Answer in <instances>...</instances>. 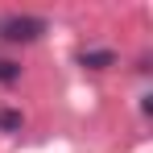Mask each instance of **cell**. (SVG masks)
<instances>
[{
	"instance_id": "277c9868",
	"label": "cell",
	"mask_w": 153,
	"mask_h": 153,
	"mask_svg": "<svg viewBox=\"0 0 153 153\" xmlns=\"http://www.w3.org/2000/svg\"><path fill=\"white\" fill-rule=\"evenodd\" d=\"M17 79H21V66L13 58H0V83H17Z\"/></svg>"
},
{
	"instance_id": "6da1fadb",
	"label": "cell",
	"mask_w": 153,
	"mask_h": 153,
	"mask_svg": "<svg viewBox=\"0 0 153 153\" xmlns=\"http://www.w3.org/2000/svg\"><path fill=\"white\" fill-rule=\"evenodd\" d=\"M46 29H50V25H46V17L13 13V17H4V21H0V37H4V42H37Z\"/></svg>"
},
{
	"instance_id": "7a4b0ae2",
	"label": "cell",
	"mask_w": 153,
	"mask_h": 153,
	"mask_svg": "<svg viewBox=\"0 0 153 153\" xmlns=\"http://www.w3.org/2000/svg\"><path fill=\"white\" fill-rule=\"evenodd\" d=\"M79 62L91 66V71H108V66H116V54H112V50H83Z\"/></svg>"
},
{
	"instance_id": "3957f363",
	"label": "cell",
	"mask_w": 153,
	"mask_h": 153,
	"mask_svg": "<svg viewBox=\"0 0 153 153\" xmlns=\"http://www.w3.org/2000/svg\"><path fill=\"white\" fill-rule=\"evenodd\" d=\"M25 128V116L17 108H0V132H21Z\"/></svg>"
}]
</instances>
